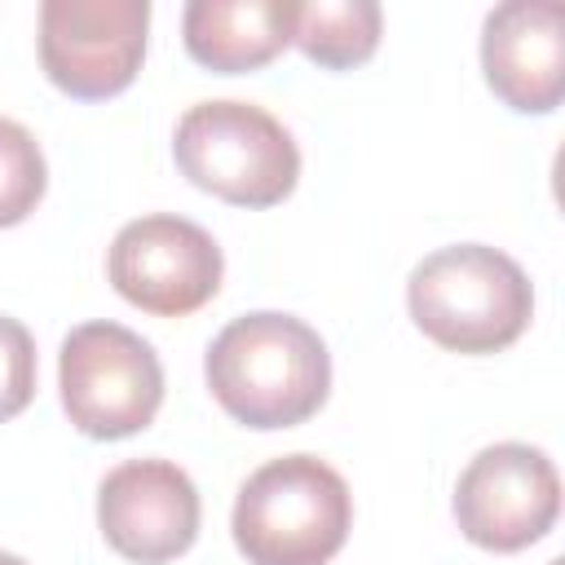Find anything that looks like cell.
I'll return each instance as SVG.
<instances>
[{
  "mask_svg": "<svg viewBox=\"0 0 565 565\" xmlns=\"http://www.w3.org/2000/svg\"><path fill=\"white\" fill-rule=\"evenodd\" d=\"M203 375L234 424L274 433L322 411L331 393V353L305 318L252 309L212 335Z\"/></svg>",
  "mask_w": 565,
  "mask_h": 565,
  "instance_id": "6da1fadb",
  "label": "cell"
},
{
  "mask_svg": "<svg viewBox=\"0 0 565 565\" xmlns=\"http://www.w3.org/2000/svg\"><path fill=\"white\" fill-rule=\"evenodd\" d=\"M406 309L437 349L481 358L525 335L534 318V287L508 252L486 243H450L411 269Z\"/></svg>",
  "mask_w": 565,
  "mask_h": 565,
  "instance_id": "7a4b0ae2",
  "label": "cell"
},
{
  "mask_svg": "<svg viewBox=\"0 0 565 565\" xmlns=\"http://www.w3.org/2000/svg\"><path fill=\"white\" fill-rule=\"evenodd\" d=\"M353 530L349 481L318 455L260 463L234 499L230 534L247 565H327Z\"/></svg>",
  "mask_w": 565,
  "mask_h": 565,
  "instance_id": "3957f363",
  "label": "cell"
},
{
  "mask_svg": "<svg viewBox=\"0 0 565 565\" xmlns=\"http://www.w3.org/2000/svg\"><path fill=\"white\" fill-rule=\"evenodd\" d=\"M172 159L190 185L234 207H274L300 181V146L256 102H194L172 132Z\"/></svg>",
  "mask_w": 565,
  "mask_h": 565,
  "instance_id": "277c9868",
  "label": "cell"
},
{
  "mask_svg": "<svg viewBox=\"0 0 565 565\" xmlns=\"http://www.w3.org/2000/svg\"><path fill=\"white\" fill-rule=\"evenodd\" d=\"M66 419L93 441H124L154 424L163 406V362L150 340L102 318L66 331L57 353Z\"/></svg>",
  "mask_w": 565,
  "mask_h": 565,
  "instance_id": "5b68a950",
  "label": "cell"
},
{
  "mask_svg": "<svg viewBox=\"0 0 565 565\" xmlns=\"http://www.w3.org/2000/svg\"><path fill=\"white\" fill-rule=\"evenodd\" d=\"M150 0H44L40 66L75 102L119 97L146 57Z\"/></svg>",
  "mask_w": 565,
  "mask_h": 565,
  "instance_id": "8992f818",
  "label": "cell"
},
{
  "mask_svg": "<svg viewBox=\"0 0 565 565\" xmlns=\"http://www.w3.org/2000/svg\"><path fill=\"white\" fill-rule=\"evenodd\" d=\"M106 278L132 309L154 318H185L221 291L225 256L199 221L150 212L115 234L106 252Z\"/></svg>",
  "mask_w": 565,
  "mask_h": 565,
  "instance_id": "52a82bcc",
  "label": "cell"
},
{
  "mask_svg": "<svg viewBox=\"0 0 565 565\" xmlns=\"http://www.w3.org/2000/svg\"><path fill=\"white\" fill-rule=\"evenodd\" d=\"M455 525L472 547L525 552L547 539L561 516V477L547 450L525 441H494L468 459L450 499Z\"/></svg>",
  "mask_w": 565,
  "mask_h": 565,
  "instance_id": "ba28073f",
  "label": "cell"
},
{
  "mask_svg": "<svg viewBox=\"0 0 565 565\" xmlns=\"http://www.w3.org/2000/svg\"><path fill=\"white\" fill-rule=\"evenodd\" d=\"M199 486L172 459H124L97 486V530L132 565H168L199 539Z\"/></svg>",
  "mask_w": 565,
  "mask_h": 565,
  "instance_id": "9c48e42d",
  "label": "cell"
},
{
  "mask_svg": "<svg viewBox=\"0 0 565 565\" xmlns=\"http://www.w3.org/2000/svg\"><path fill=\"white\" fill-rule=\"evenodd\" d=\"M481 71L516 115H552L565 97V9L556 0H503L481 22Z\"/></svg>",
  "mask_w": 565,
  "mask_h": 565,
  "instance_id": "30bf717a",
  "label": "cell"
},
{
  "mask_svg": "<svg viewBox=\"0 0 565 565\" xmlns=\"http://www.w3.org/2000/svg\"><path fill=\"white\" fill-rule=\"evenodd\" d=\"M296 13V0H190L181 9L185 53L216 75L260 71L291 44Z\"/></svg>",
  "mask_w": 565,
  "mask_h": 565,
  "instance_id": "8fae6325",
  "label": "cell"
},
{
  "mask_svg": "<svg viewBox=\"0 0 565 565\" xmlns=\"http://www.w3.org/2000/svg\"><path fill=\"white\" fill-rule=\"evenodd\" d=\"M380 31L384 13L375 0H309L296 13L291 44L327 71H353L375 57Z\"/></svg>",
  "mask_w": 565,
  "mask_h": 565,
  "instance_id": "7c38bea8",
  "label": "cell"
},
{
  "mask_svg": "<svg viewBox=\"0 0 565 565\" xmlns=\"http://www.w3.org/2000/svg\"><path fill=\"white\" fill-rule=\"evenodd\" d=\"M49 190V163L35 132L0 115V230L22 225Z\"/></svg>",
  "mask_w": 565,
  "mask_h": 565,
  "instance_id": "4fadbf2b",
  "label": "cell"
},
{
  "mask_svg": "<svg viewBox=\"0 0 565 565\" xmlns=\"http://www.w3.org/2000/svg\"><path fill=\"white\" fill-rule=\"evenodd\" d=\"M35 397V340L31 331L0 313V424L22 415Z\"/></svg>",
  "mask_w": 565,
  "mask_h": 565,
  "instance_id": "5bb4252c",
  "label": "cell"
},
{
  "mask_svg": "<svg viewBox=\"0 0 565 565\" xmlns=\"http://www.w3.org/2000/svg\"><path fill=\"white\" fill-rule=\"evenodd\" d=\"M0 565H26L22 556H13V552H0Z\"/></svg>",
  "mask_w": 565,
  "mask_h": 565,
  "instance_id": "9a60e30c",
  "label": "cell"
},
{
  "mask_svg": "<svg viewBox=\"0 0 565 565\" xmlns=\"http://www.w3.org/2000/svg\"><path fill=\"white\" fill-rule=\"evenodd\" d=\"M547 565H561V561H547Z\"/></svg>",
  "mask_w": 565,
  "mask_h": 565,
  "instance_id": "2e32d148",
  "label": "cell"
}]
</instances>
